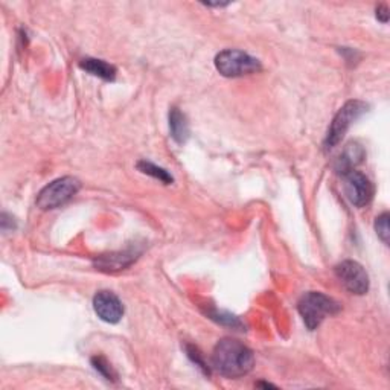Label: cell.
<instances>
[{"instance_id": "6da1fadb", "label": "cell", "mask_w": 390, "mask_h": 390, "mask_svg": "<svg viewBox=\"0 0 390 390\" xmlns=\"http://www.w3.org/2000/svg\"><path fill=\"white\" fill-rule=\"evenodd\" d=\"M212 366L223 376L240 378L252 372L255 355L244 343L235 339H223L214 348Z\"/></svg>"}, {"instance_id": "7a4b0ae2", "label": "cell", "mask_w": 390, "mask_h": 390, "mask_svg": "<svg viewBox=\"0 0 390 390\" xmlns=\"http://www.w3.org/2000/svg\"><path fill=\"white\" fill-rule=\"evenodd\" d=\"M299 314L310 331L316 330L328 316L340 311V305L332 297L319 291H310L303 295L297 303Z\"/></svg>"}, {"instance_id": "3957f363", "label": "cell", "mask_w": 390, "mask_h": 390, "mask_svg": "<svg viewBox=\"0 0 390 390\" xmlns=\"http://www.w3.org/2000/svg\"><path fill=\"white\" fill-rule=\"evenodd\" d=\"M215 68L226 78H240L261 70V63L247 52L226 49L215 57Z\"/></svg>"}, {"instance_id": "277c9868", "label": "cell", "mask_w": 390, "mask_h": 390, "mask_svg": "<svg viewBox=\"0 0 390 390\" xmlns=\"http://www.w3.org/2000/svg\"><path fill=\"white\" fill-rule=\"evenodd\" d=\"M80 188L81 183L78 179L70 176L57 179L40 191L36 203L43 211L57 209L60 206L66 204L70 199H73V195H77Z\"/></svg>"}, {"instance_id": "5b68a950", "label": "cell", "mask_w": 390, "mask_h": 390, "mask_svg": "<svg viewBox=\"0 0 390 390\" xmlns=\"http://www.w3.org/2000/svg\"><path fill=\"white\" fill-rule=\"evenodd\" d=\"M366 112H367V104L359 100H351L346 102L332 119V122L328 128L327 137H325V148L330 149L337 145L343 139V136L346 135V132L349 130V127Z\"/></svg>"}, {"instance_id": "8992f818", "label": "cell", "mask_w": 390, "mask_h": 390, "mask_svg": "<svg viewBox=\"0 0 390 390\" xmlns=\"http://www.w3.org/2000/svg\"><path fill=\"white\" fill-rule=\"evenodd\" d=\"M335 276L342 283V285L351 291L352 295H366L367 290H369V276H367L366 270L362 264L357 261H351V259H346V261L335 265Z\"/></svg>"}, {"instance_id": "52a82bcc", "label": "cell", "mask_w": 390, "mask_h": 390, "mask_svg": "<svg viewBox=\"0 0 390 390\" xmlns=\"http://www.w3.org/2000/svg\"><path fill=\"white\" fill-rule=\"evenodd\" d=\"M344 194L354 206L363 208L369 204L374 197V185L363 172L351 171L344 174Z\"/></svg>"}, {"instance_id": "ba28073f", "label": "cell", "mask_w": 390, "mask_h": 390, "mask_svg": "<svg viewBox=\"0 0 390 390\" xmlns=\"http://www.w3.org/2000/svg\"><path fill=\"white\" fill-rule=\"evenodd\" d=\"M93 308L98 317L107 323H117L124 316V305L112 291H100L93 297Z\"/></svg>"}, {"instance_id": "9c48e42d", "label": "cell", "mask_w": 390, "mask_h": 390, "mask_svg": "<svg viewBox=\"0 0 390 390\" xmlns=\"http://www.w3.org/2000/svg\"><path fill=\"white\" fill-rule=\"evenodd\" d=\"M364 159V149L362 145L357 142H351L344 147L339 159L335 160V171L339 174H348V172L354 171L357 165H360Z\"/></svg>"}, {"instance_id": "30bf717a", "label": "cell", "mask_w": 390, "mask_h": 390, "mask_svg": "<svg viewBox=\"0 0 390 390\" xmlns=\"http://www.w3.org/2000/svg\"><path fill=\"white\" fill-rule=\"evenodd\" d=\"M136 259V255L132 252H117L110 255H102L95 261V265L101 272H117L132 265Z\"/></svg>"}, {"instance_id": "8fae6325", "label": "cell", "mask_w": 390, "mask_h": 390, "mask_svg": "<svg viewBox=\"0 0 390 390\" xmlns=\"http://www.w3.org/2000/svg\"><path fill=\"white\" fill-rule=\"evenodd\" d=\"M169 130L171 136L177 144H185L189 137V125L186 116L177 107H172L169 112Z\"/></svg>"}, {"instance_id": "7c38bea8", "label": "cell", "mask_w": 390, "mask_h": 390, "mask_svg": "<svg viewBox=\"0 0 390 390\" xmlns=\"http://www.w3.org/2000/svg\"><path fill=\"white\" fill-rule=\"evenodd\" d=\"M80 68L88 73L93 75L105 81H113L116 78V68L112 64L105 63L104 60H96V58H85L80 63Z\"/></svg>"}, {"instance_id": "4fadbf2b", "label": "cell", "mask_w": 390, "mask_h": 390, "mask_svg": "<svg viewBox=\"0 0 390 390\" xmlns=\"http://www.w3.org/2000/svg\"><path fill=\"white\" fill-rule=\"evenodd\" d=\"M137 169L140 172H144V174H147V176H151V177L160 180L162 183H165V185H171V183L174 181V179H172V176L167 169L151 164V162H147V160H140L137 164Z\"/></svg>"}, {"instance_id": "5bb4252c", "label": "cell", "mask_w": 390, "mask_h": 390, "mask_svg": "<svg viewBox=\"0 0 390 390\" xmlns=\"http://www.w3.org/2000/svg\"><path fill=\"white\" fill-rule=\"evenodd\" d=\"M92 366L95 367V369L98 371V372H100L104 378H105V380H108V381H116V372L113 371V367H112V364L110 363H108L105 359H104V357H93V359H92Z\"/></svg>"}, {"instance_id": "9a60e30c", "label": "cell", "mask_w": 390, "mask_h": 390, "mask_svg": "<svg viewBox=\"0 0 390 390\" xmlns=\"http://www.w3.org/2000/svg\"><path fill=\"white\" fill-rule=\"evenodd\" d=\"M375 231L376 235L384 244H389V238H390V227H389V214L384 212L380 216H376L375 221Z\"/></svg>"}, {"instance_id": "2e32d148", "label": "cell", "mask_w": 390, "mask_h": 390, "mask_svg": "<svg viewBox=\"0 0 390 390\" xmlns=\"http://www.w3.org/2000/svg\"><path fill=\"white\" fill-rule=\"evenodd\" d=\"M186 352H188V357H189V359H191L195 364H197V366L200 367V369H201L206 375H209V374H211V367L208 366V363L204 362V359H203V354L199 351L197 346L188 344V346H186Z\"/></svg>"}, {"instance_id": "e0dca14e", "label": "cell", "mask_w": 390, "mask_h": 390, "mask_svg": "<svg viewBox=\"0 0 390 390\" xmlns=\"http://www.w3.org/2000/svg\"><path fill=\"white\" fill-rule=\"evenodd\" d=\"M376 19H380L383 23H387L389 20V9L384 5H380L376 8Z\"/></svg>"}]
</instances>
